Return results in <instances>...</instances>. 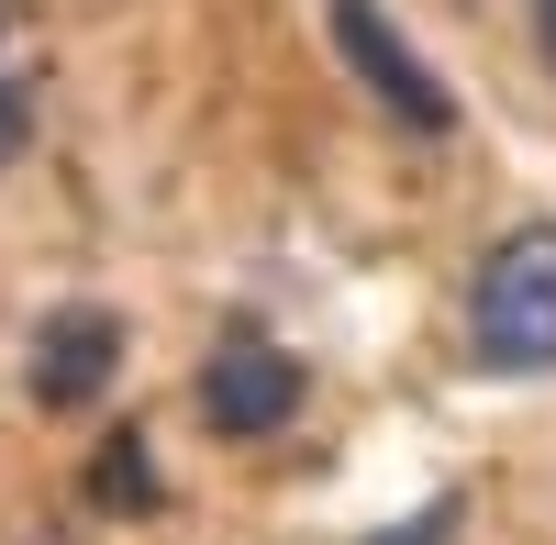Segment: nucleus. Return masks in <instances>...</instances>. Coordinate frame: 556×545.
<instances>
[{
    "instance_id": "obj_7",
    "label": "nucleus",
    "mask_w": 556,
    "mask_h": 545,
    "mask_svg": "<svg viewBox=\"0 0 556 545\" xmlns=\"http://www.w3.org/2000/svg\"><path fill=\"white\" fill-rule=\"evenodd\" d=\"M34 134V78H0V156H23Z\"/></svg>"
},
{
    "instance_id": "obj_6",
    "label": "nucleus",
    "mask_w": 556,
    "mask_h": 545,
    "mask_svg": "<svg viewBox=\"0 0 556 545\" xmlns=\"http://www.w3.org/2000/svg\"><path fill=\"white\" fill-rule=\"evenodd\" d=\"M367 545H456V502H424L412 523H390V534H367Z\"/></svg>"
},
{
    "instance_id": "obj_4",
    "label": "nucleus",
    "mask_w": 556,
    "mask_h": 545,
    "mask_svg": "<svg viewBox=\"0 0 556 545\" xmlns=\"http://www.w3.org/2000/svg\"><path fill=\"white\" fill-rule=\"evenodd\" d=\"M290 413H301V356H278V345L235 334V345L201 368V423H212V434L256 445V434H278Z\"/></svg>"
},
{
    "instance_id": "obj_3",
    "label": "nucleus",
    "mask_w": 556,
    "mask_h": 545,
    "mask_svg": "<svg viewBox=\"0 0 556 545\" xmlns=\"http://www.w3.org/2000/svg\"><path fill=\"white\" fill-rule=\"evenodd\" d=\"M112 368H123V312H101V301L45 312V324H34V345H23V390L45 401V413H78V401L101 390Z\"/></svg>"
},
{
    "instance_id": "obj_8",
    "label": "nucleus",
    "mask_w": 556,
    "mask_h": 545,
    "mask_svg": "<svg viewBox=\"0 0 556 545\" xmlns=\"http://www.w3.org/2000/svg\"><path fill=\"white\" fill-rule=\"evenodd\" d=\"M534 34H545V67H556V0H534Z\"/></svg>"
},
{
    "instance_id": "obj_1",
    "label": "nucleus",
    "mask_w": 556,
    "mask_h": 545,
    "mask_svg": "<svg viewBox=\"0 0 556 545\" xmlns=\"http://www.w3.org/2000/svg\"><path fill=\"white\" fill-rule=\"evenodd\" d=\"M468 345L490 379H545L556 368V223H513L479 279H468Z\"/></svg>"
},
{
    "instance_id": "obj_5",
    "label": "nucleus",
    "mask_w": 556,
    "mask_h": 545,
    "mask_svg": "<svg viewBox=\"0 0 556 545\" xmlns=\"http://www.w3.org/2000/svg\"><path fill=\"white\" fill-rule=\"evenodd\" d=\"M101 502H112V512H146V502H156V479H146V434H112V445H101Z\"/></svg>"
},
{
    "instance_id": "obj_2",
    "label": "nucleus",
    "mask_w": 556,
    "mask_h": 545,
    "mask_svg": "<svg viewBox=\"0 0 556 545\" xmlns=\"http://www.w3.org/2000/svg\"><path fill=\"white\" fill-rule=\"evenodd\" d=\"M323 23H334V56L367 78V101H379L401 134H456V89L401 45V23L379 12V0H323Z\"/></svg>"
}]
</instances>
